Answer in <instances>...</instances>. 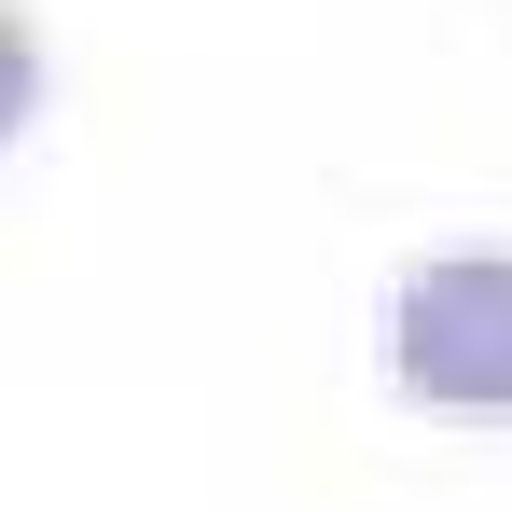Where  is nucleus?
<instances>
[{
	"label": "nucleus",
	"mask_w": 512,
	"mask_h": 512,
	"mask_svg": "<svg viewBox=\"0 0 512 512\" xmlns=\"http://www.w3.org/2000/svg\"><path fill=\"white\" fill-rule=\"evenodd\" d=\"M28 111H42V42H28V14L0 0V139H14Z\"/></svg>",
	"instance_id": "obj_2"
},
{
	"label": "nucleus",
	"mask_w": 512,
	"mask_h": 512,
	"mask_svg": "<svg viewBox=\"0 0 512 512\" xmlns=\"http://www.w3.org/2000/svg\"><path fill=\"white\" fill-rule=\"evenodd\" d=\"M388 360L443 416H512V250H429L388 291Z\"/></svg>",
	"instance_id": "obj_1"
}]
</instances>
